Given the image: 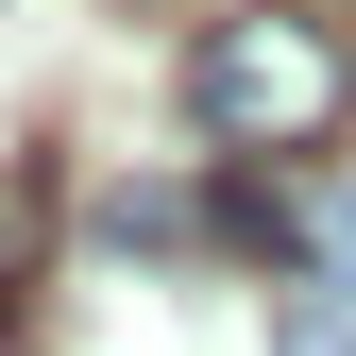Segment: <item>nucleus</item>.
Segmentation results:
<instances>
[{"label":"nucleus","mask_w":356,"mask_h":356,"mask_svg":"<svg viewBox=\"0 0 356 356\" xmlns=\"http://www.w3.org/2000/svg\"><path fill=\"white\" fill-rule=\"evenodd\" d=\"M187 119L220 153H323L339 119H356V51H339V17H305V0H238V17H204V51H187Z\"/></svg>","instance_id":"1"},{"label":"nucleus","mask_w":356,"mask_h":356,"mask_svg":"<svg viewBox=\"0 0 356 356\" xmlns=\"http://www.w3.org/2000/svg\"><path fill=\"white\" fill-rule=\"evenodd\" d=\"M17 272H34V187H0V305H17Z\"/></svg>","instance_id":"2"},{"label":"nucleus","mask_w":356,"mask_h":356,"mask_svg":"<svg viewBox=\"0 0 356 356\" xmlns=\"http://www.w3.org/2000/svg\"><path fill=\"white\" fill-rule=\"evenodd\" d=\"M289 356H356V323H339V305H305V323H289Z\"/></svg>","instance_id":"3"}]
</instances>
